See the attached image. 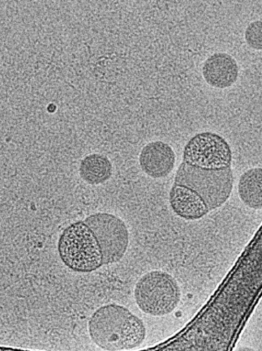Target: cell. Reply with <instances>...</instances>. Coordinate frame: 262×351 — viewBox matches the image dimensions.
<instances>
[{
    "label": "cell",
    "mask_w": 262,
    "mask_h": 351,
    "mask_svg": "<svg viewBox=\"0 0 262 351\" xmlns=\"http://www.w3.org/2000/svg\"><path fill=\"white\" fill-rule=\"evenodd\" d=\"M174 184L194 191L206 203L209 211L217 210L227 202L233 189L232 167L205 169L187 165L178 167Z\"/></svg>",
    "instance_id": "cell-2"
},
{
    "label": "cell",
    "mask_w": 262,
    "mask_h": 351,
    "mask_svg": "<svg viewBox=\"0 0 262 351\" xmlns=\"http://www.w3.org/2000/svg\"><path fill=\"white\" fill-rule=\"evenodd\" d=\"M84 222L98 242L102 265L120 262L129 245V232L126 223L120 217L108 213L92 214Z\"/></svg>",
    "instance_id": "cell-5"
},
{
    "label": "cell",
    "mask_w": 262,
    "mask_h": 351,
    "mask_svg": "<svg viewBox=\"0 0 262 351\" xmlns=\"http://www.w3.org/2000/svg\"><path fill=\"white\" fill-rule=\"evenodd\" d=\"M233 152L224 138L213 132L198 133L186 143L183 162L205 169L232 166Z\"/></svg>",
    "instance_id": "cell-6"
},
{
    "label": "cell",
    "mask_w": 262,
    "mask_h": 351,
    "mask_svg": "<svg viewBox=\"0 0 262 351\" xmlns=\"http://www.w3.org/2000/svg\"><path fill=\"white\" fill-rule=\"evenodd\" d=\"M79 173L81 178L88 184L101 185L111 178L113 166L108 157L94 153L82 160Z\"/></svg>",
    "instance_id": "cell-10"
},
{
    "label": "cell",
    "mask_w": 262,
    "mask_h": 351,
    "mask_svg": "<svg viewBox=\"0 0 262 351\" xmlns=\"http://www.w3.org/2000/svg\"><path fill=\"white\" fill-rule=\"evenodd\" d=\"M237 60L227 53L210 56L202 65V75L209 86L219 90L230 88L239 77Z\"/></svg>",
    "instance_id": "cell-8"
},
{
    "label": "cell",
    "mask_w": 262,
    "mask_h": 351,
    "mask_svg": "<svg viewBox=\"0 0 262 351\" xmlns=\"http://www.w3.org/2000/svg\"><path fill=\"white\" fill-rule=\"evenodd\" d=\"M247 45L255 51L262 49V22L261 20L250 23L245 31Z\"/></svg>",
    "instance_id": "cell-12"
},
{
    "label": "cell",
    "mask_w": 262,
    "mask_h": 351,
    "mask_svg": "<svg viewBox=\"0 0 262 351\" xmlns=\"http://www.w3.org/2000/svg\"><path fill=\"white\" fill-rule=\"evenodd\" d=\"M181 289L169 273L154 270L143 275L134 288L139 308L152 317H165L180 304Z\"/></svg>",
    "instance_id": "cell-4"
},
{
    "label": "cell",
    "mask_w": 262,
    "mask_h": 351,
    "mask_svg": "<svg viewBox=\"0 0 262 351\" xmlns=\"http://www.w3.org/2000/svg\"><path fill=\"white\" fill-rule=\"evenodd\" d=\"M92 341L105 350H128L140 346L146 337V326L128 308L116 304L95 311L88 322Z\"/></svg>",
    "instance_id": "cell-1"
},
{
    "label": "cell",
    "mask_w": 262,
    "mask_h": 351,
    "mask_svg": "<svg viewBox=\"0 0 262 351\" xmlns=\"http://www.w3.org/2000/svg\"><path fill=\"white\" fill-rule=\"evenodd\" d=\"M58 252L67 267L75 272L91 273L103 265L98 242L84 221L73 223L64 230Z\"/></svg>",
    "instance_id": "cell-3"
},
{
    "label": "cell",
    "mask_w": 262,
    "mask_h": 351,
    "mask_svg": "<svg viewBox=\"0 0 262 351\" xmlns=\"http://www.w3.org/2000/svg\"><path fill=\"white\" fill-rule=\"evenodd\" d=\"M176 161V155L173 147L162 141L146 144L139 156L142 171L154 179L169 176L174 171Z\"/></svg>",
    "instance_id": "cell-7"
},
{
    "label": "cell",
    "mask_w": 262,
    "mask_h": 351,
    "mask_svg": "<svg viewBox=\"0 0 262 351\" xmlns=\"http://www.w3.org/2000/svg\"><path fill=\"white\" fill-rule=\"evenodd\" d=\"M238 196L246 207L260 210L262 208V169L252 167L241 176L237 185Z\"/></svg>",
    "instance_id": "cell-11"
},
{
    "label": "cell",
    "mask_w": 262,
    "mask_h": 351,
    "mask_svg": "<svg viewBox=\"0 0 262 351\" xmlns=\"http://www.w3.org/2000/svg\"><path fill=\"white\" fill-rule=\"evenodd\" d=\"M169 199L174 214L185 221L200 220L209 213L204 200L187 186L174 184L169 192Z\"/></svg>",
    "instance_id": "cell-9"
}]
</instances>
